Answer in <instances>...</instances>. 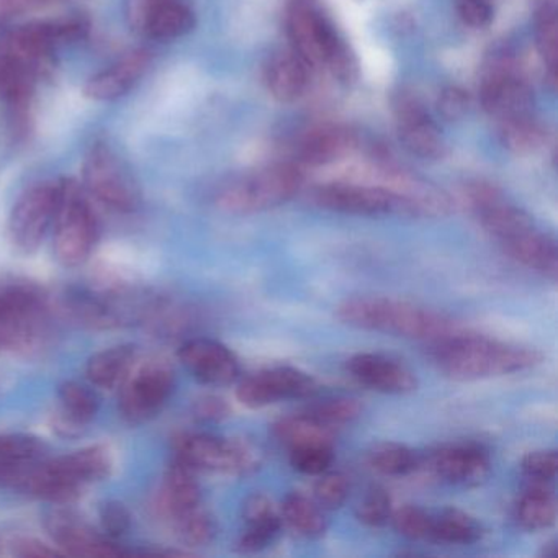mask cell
<instances>
[{
    "label": "cell",
    "instance_id": "obj_1",
    "mask_svg": "<svg viewBox=\"0 0 558 558\" xmlns=\"http://www.w3.org/2000/svg\"><path fill=\"white\" fill-rule=\"evenodd\" d=\"M466 194L483 230L505 254L521 266L557 280V241L550 234L542 231L525 211L509 204L492 185H472Z\"/></svg>",
    "mask_w": 558,
    "mask_h": 558
},
{
    "label": "cell",
    "instance_id": "obj_2",
    "mask_svg": "<svg viewBox=\"0 0 558 558\" xmlns=\"http://www.w3.org/2000/svg\"><path fill=\"white\" fill-rule=\"evenodd\" d=\"M430 357L453 380L473 381L521 374L541 364L537 349L460 329L430 344Z\"/></svg>",
    "mask_w": 558,
    "mask_h": 558
},
{
    "label": "cell",
    "instance_id": "obj_3",
    "mask_svg": "<svg viewBox=\"0 0 558 558\" xmlns=\"http://www.w3.org/2000/svg\"><path fill=\"white\" fill-rule=\"evenodd\" d=\"M336 313L344 325L352 328L429 344L463 329L444 313L390 296H354L344 300Z\"/></svg>",
    "mask_w": 558,
    "mask_h": 558
},
{
    "label": "cell",
    "instance_id": "obj_4",
    "mask_svg": "<svg viewBox=\"0 0 558 558\" xmlns=\"http://www.w3.org/2000/svg\"><path fill=\"white\" fill-rule=\"evenodd\" d=\"M302 185L299 166L277 162L228 182L218 191L217 205L228 214H259L292 201Z\"/></svg>",
    "mask_w": 558,
    "mask_h": 558
},
{
    "label": "cell",
    "instance_id": "obj_5",
    "mask_svg": "<svg viewBox=\"0 0 558 558\" xmlns=\"http://www.w3.org/2000/svg\"><path fill=\"white\" fill-rule=\"evenodd\" d=\"M289 37L292 50L310 66H328L341 80H351L354 63L344 40L310 0L290 5Z\"/></svg>",
    "mask_w": 558,
    "mask_h": 558
},
{
    "label": "cell",
    "instance_id": "obj_6",
    "mask_svg": "<svg viewBox=\"0 0 558 558\" xmlns=\"http://www.w3.org/2000/svg\"><path fill=\"white\" fill-rule=\"evenodd\" d=\"M99 241V221L77 182H60V201L53 221V250L64 267L89 260Z\"/></svg>",
    "mask_w": 558,
    "mask_h": 558
},
{
    "label": "cell",
    "instance_id": "obj_7",
    "mask_svg": "<svg viewBox=\"0 0 558 558\" xmlns=\"http://www.w3.org/2000/svg\"><path fill=\"white\" fill-rule=\"evenodd\" d=\"M48 328L45 296L35 287H0V352L28 351Z\"/></svg>",
    "mask_w": 558,
    "mask_h": 558
},
{
    "label": "cell",
    "instance_id": "obj_8",
    "mask_svg": "<svg viewBox=\"0 0 558 558\" xmlns=\"http://www.w3.org/2000/svg\"><path fill=\"white\" fill-rule=\"evenodd\" d=\"M89 32L84 17H64L58 21L34 22L19 27L5 40L2 50L27 68L35 77L50 66L51 54L58 45L83 40Z\"/></svg>",
    "mask_w": 558,
    "mask_h": 558
},
{
    "label": "cell",
    "instance_id": "obj_9",
    "mask_svg": "<svg viewBox=\"0 0 558 558\" xmlns=\"http://www.w3.org/2000/svg\"><path fill=\"white\" fill-rule=\"evenodd\" d=\"M83 178L87 192L106 207L122 214L140 207L142 194L138 184L119 156L104 143H97L87 153Z\"/></svg>",
    "mask_w": 558,
    "mask_h": 558
},
{
    "label": "cell",
    "instance_id": "obj_10",
    "mask_svg": "<svg viewBox=\"0 0 558 558\" xmlns=\"http://www.w3.org/2000/svg\"><path fill=\"white\" fill-rule=\"evenodd\" d=\"M174 459L195 472L241 475L256 469V453L238 440L210 433H184L175 437Z\"/></svg>",
    "mask_w": 558,
    "mask_h": 558
},
{
    "label": "cell",
    "instance_id": "obj_11",
    "mask_svg": "<svg viewBox=\"0 0 558 558\" xmlns=\"http://www.w3.org/2000/svg\"><path fill=\"white\" fill-rule=\"evenodd\" d=\"M312 201L325 210L351 217L410 215L407 204L388 189L365 182H329L313 189Z\"/></svg>",
    "mask_w": 558,
    "mask_h": 558
},
{
    "label": "cell",
    "instance_id": "obj_12",
    "mask_svg": "<svg viewBox=\"0 0 558 558\" xmlns=\"http://www.w3.org/2000/svg\"><path fill=\"white\" fill-rule=\"evenodd\" d=\"M58 201L60 182H40L19 197L9 220V234L21 253L32 254L41 246L53 228Z\"/></svg>",
    "mask_w": 558,
    "mask_h": 558
},
{
    "label": "cell",
    "instance_id": "obj_13",
    "mask_svg": "<svg viewBox=\"0 0 558 558\" xmlns=\"http://www.w3.org/2000/svg\"><path fill=\"white\" fill-rule=\"evenodd\" d=\"M174 372L165 362L133 368L122 385L120 413L129 423L142 424L161 413L174 391Z\"/></svg>",
    "mask_w": 558,
    "mask_h": 558
},
{
    "label": "cell",
    "instance_id": "obj_14",
    "mask_svg": "<svg viewBox=\"0 0 558 558\" xmlns=\"http://www.w3.org/2000/svg\"><path fill=\"white\" fill-rule=\"evenodd\" d=\"M316 391L312 375L289 365L263 368L238 384L236 397L250 408H264L287 400H305Z\"/></svg>",
    "mask_w": 558,
    "mask_h": 558
},
{
    "label": "cell",
    "instance_id": "obj_15",
    "mask_svg": "<svg viewBox=\"0 0 558 558\" xmlns=\"http://www.w3.org/2000/svg\"><path fill=\"white\" fill-rule=\"evenodd\" d=\"M482 106L499 125L532 117V90L511 63L492 64L480 86Z\"/></svg>",
    "mask_w": 558,
    "mask_h": 558
},
{
    "label": "cell",
    "instance_id": "obj_16",
    "mask_svg": "<svg viewBox=\"0 0 558 558\" xmlns=\"http://www.w3.org/2000/svg\"><path fill=\"white\" fill-rule=\"evenodd\" d=\"M125 17L135 34L158 41L184 37L195 25L194 12L182 0H126Z\"/></svg>",
    "mask_w": 558,
    "mask_h": 558
},
{
    "label": "cell",
    "instance_id": "obj_17",
    "mask_svg": "<svg viewBox=\"0 0 558 558\" xmlns=\"http://www.w3.org/2000/svg\"><path fill=\"white\" fill-rule=\"evenodd\" d=\"M423 465L449 485L476 486L492 473V453L483 444L459 440L430 450Z\"/></svg>",
    "mask_w": 558,
    "mask_h": 558
},
{
    "label": "cell",
    "instance_id": "obj_18",
    "mask_svg": "<svg viewBox=\"0 0 558 558\" xmlns=\"http://www.w3.org/2000/svg\"><path fill=\"white\" fill-rule=\"evenodd\" d=\"M398 135L408 151L423 159H442L447 146L426 107L413 94H400L395 100Z\"/></svg>",
    "mask_w": 558,
    "mask_h": 558
},
{
    "label": "cell",
    "instance_id": "obj_19",
    "mask_svg": "<svg viewBox=\"0 0 558 558\" xmlns=\"http://www.w3.org/2000/svg\"><path fill=\"white\" fill-rule=\"evenodd\" d=\"M189 374L210 387H228L240 380L241 364L228 345L210 338L189 339L179 351Z\"/></svg>",
    "mask_w": 558,
    "mask_h": 558
},
{
    "label": "cell",
    "instance_id": "obj_20",
    "mask_svg": "<svg viewBox=\"0 0 558 558\" xmlns=\"http://www.w3.org/2000/svg\"><path fill=\"white\" fill-rule=\"evenodd\" d=\"M47 529L54 544L74 557H122L129 551L107 535H100L89 524L81 521L73 512L54 511L48 515Z\"/></svg>",
    "mask_w": 558,
    "mask_h": 558
},
{
    "label": "cell",
    "instance_id": "obj_21",
    "mask_svg": "<svg viewBox=\"0 0 558 558\" xmlns=\"http://www.w3.org/2000/svg\"><path fill=\"white\" fill-rule=\"evenodd\" d=\"M354 380L385 395H410L417 388V377L410 367L390 355L361 352L348 361Z\"/></svg>",
    "mask_w": 558,
    "mask_h": 558
},
{
    "label": "cell",
    "instance_id": "obj_22",
    "mask_svg": "<svg viewBox=\"0 0 558 558\" xmlns=\"http://www.w3.org/2000/svg\"><path fill=\"white\" fill-rule=\"evenodd\" d=\"M151 64V54L135 50L90 77L84 86V96L96 102H112L126 96L140 83Z\"/></svg>",
    "mask_w": 558,
    "mask_h": 558
},
{
    "label": "cell",
    "instance_id": "obj_23",
    "mask_svg": "<svg viewBox=\"0 0 558 558\" xmlns=\"http://www.w3.org/2000/svg\"><path fill=\"white\" fill-rule=\"evenodd\" d=\"M198 506H202V489L197 472L181 460L174 459L162 480L159 511L172 522Z\"/></svg>",
    "mask_w": 558,
    "mask_h": 558
},
{
    "label": "cell",
    "instance_id": "obj_24",
    "mask_svg": "<svg viewBox=\"0 0 558 558\" xmlns=\"http://www.w3.org/2000/svg\"><path fill=\"white\" fill-rule=\"evenodd\" d=\"M47 446L31 434H0V485L19 488L35 463L47 459Z\"/></svg>",
    "mask_w": 558,
    "mask_h": 558
},
{
    "label": "cell",
    "instance_id": "obj_25",
    "mask_svg": "<svg viewBox=\"0 0 558 558\" xmlns=\"http://www.w3.org/2000/svg\"><path fill=\"white\" fill-rule=\"evenodd\" d=\"M310 66L293 50L274 54L266 68V84L270 96L282 104L302 99L310 86Z\"/></svg>",
    "mask_w": 558,
    "mask_h": 558
},
{
    "label": "cell",
    "instance_id": "obj_26",
    "mask_svg": "<svg viewBox=\"0 0 558 558\" xmlns=\"http://www.w3.org/2000/svg\"><path fill=\"white\" fill-rule=\"evenodd\" d=\"M355 145L354 133L344 126L326 125L312 130L299 146V161L310 168L341 161Z\"/></svg>",
    "mask_w": 558,
    "mask_h": 558
},
{
    "label": "cell",
    "instance_id": "obj_27",
    "mask_svg": "<svg viewBox=\"0 0 558 558\" xmlns=\"http://www.w3.org/2000/svg\"><path fill=\"white\" fill-rule=\"evenodd\" d=\"M136 359H138V351L132 344L104 349L87 362V380L94 387L104 388V390L120 388L135 368Z\"/></svg>",
    "mask_w": 558,
    "mask_h": 558
},
{
    "label": "cell",
    "instance_id": "obj_28",
    "mask_svg": "<svg viewBox=\"0 0 558 558\" xmlns=\"http://www.w3.org/2000/svg\"><path fill=\"white\" fill-rule=\"evenodd\" d=\"M58 426L68 434L83 429L96 417L99 400L93 388L80 381H66L58 391Z\"/></svg>",
    "mask_w": 558,
    "mask_h": 558
},
{
    "label": "cell",
    "instance_id": "obj_29",
    "mask_svg": "<svg viewBox=\"0 0 558 558\" xmlns=\"http://www.w3.org/2000/svg\"><path fill=\"white\" fill-rule=\"evenodd\" d=\"M515 521L529 532L545 531L557 521V499L548 483H529L514 508Z\"/></svg>",
    "mask_w": 558,
    "mask_h": 558
},
{
    "label": "cell",
    "instance_id": "obj_30",
    "mask_svg": "<svg viewBox=\"0 0 558 558\" xmlns=\"http://www.w3.org/2000/svg\"><path fill=\"white\" fill-rule=\"evenodd\" d=\"M274 436L287 449L313 446V444L336 442V430L326 426L322 421L305 411V413L290 414L274 424Z\"/></svg>",
    "mask_w": 558,
    "mask_h": 558
},
{
    "label": "cell",
    "instance_id": "obj_31",
    "mask_svg": "<svg viewBox=\"0 0 558 558\" xmlns=\"http://www.w3.org/2000/svg\"><path fill=\"white\" fill-rule=\"evenodd\" d=\"M58 462L63 472L81 488L107 478L113 469L112 453L104 446L84 447L76 452L58 457Z\"/></svg>",
    "mask_w": 558,
    "mask_h": 558
},
{
    "label": "cell",
    "instance_id": "obj_32",
    "mask_svg": "<svg viewBox=\"0 0 558 558\" xmlns=\"http://www.w3.org/2000/svg\"><path fill=\"white\" fill-rule=\"evenodd\" d=\"M483 527L469 512L446 508L433 514L430 542L449 545H472L482 538Z\"/></svg>",
    "mask_w": 558,
    "mask_h": 558
},
{
    "label": "cell",
    "instance_id": "obj_33",
    "mask_svg": "<svg viewBox=\"0 0 558 558\" xmlns=\"http://www.w3.org/2000/svg\"><path fill=\"white\" fill-rule=\"evenodd\" d=\"M282 521L292 529L295 534L305 538H319L328 529L323 508L318 502L306 498L302 493H290L283 499L280 508Z\"/></svg>",
    "mask_w": 558,
    "mask_h": 558
},
{
    "label": "cell",
    "instance_id": "obj_34",
    "mask_svg": "<svg viewBox=\"0 0 558 558\" xmlns=\"http://www.w3.org/2000/svg\"><path fill=\"white\" fill-rule=\"evenodd\" d=\"M367 462L384 476H407L423 466V456L400 442L375 444L367 453Z\"/></svg>",
    "mask_w": 558,
    "mask_h": 558
},
{
    "label": "cell",
    "instance_id": "obj_35",
    "mask_svg": "<svg viewBox=\"0 0 558 558\" xmlns=\"http://www.w3.org/2000/svg\"><path fill=\"white\" fill-rule=\"evenodd\" d=\"M534 27L538 53L554 76L558 61V19L554 4H544L538 9Z\"/></svg>",
    "mask_w": 558,
    "mask_h": 558
},
{
    "label": "cell",
    "instance_id": "obj_36",
    "mask_svg": "<svg viewBox=\"0 0 558 558\" xmlns=\"http://www.w3.org/2000/svg\"><path fill=\"white\" fill-rule=\"evenodd\" d=\"M171 525L178 537L192 547H204L214 542L217 535V522L204 506H198L187 514L174 519Z\"/></svg>",
    "mask_w": 558,
    "mask_h": 558
},
{
    "label": "cell",
    "instance_id": "obj_37",
    "mask_svg": "<svg viewBox=\"0 0 558 558\" xmlns=\"http://www.w3.org/2000/svg\"><path fill=\"white\" fill-rule=\"evenodd\" d=\"M306 411L336 430L338 427L348 426L357 421L362 414V407L354 398L336 397L318 401Z\"/></svg>",
    "mask_w": 558,
    "mask_h": 558
},
{
    "label": "cell",
    "instance_id": "obj_38",
    "mask_svg": "<svg viewBox=\"0 0 558 558\" xmlns=\"http://www.w3.org/2000/svg\"><path fill=\"white\" fill-rule=\"evenodd\" d=\"M398 534L411 541H430L433 531V512L420 506L404 505L393 511L390 519Z\"/></svg>",
    "mask_w": 558,
    "mask_h": 558
},
{
    "label": "cell",
    "instance_id": "obj_39",
    "mask_svg": "<svg viewBox=\"0 0 558 558\" xmlns=\"http://www.w3.org/2000/svg\"><path fill=\"white\" fill-rule=\"evenodd\" d=\"M335 462L332 444H313L290 450V463L303 475H323Z\"/></svg>",
    "mask_w": 558,
    "mask_h": 558
},
{
    "label": "cell",
    "instance_id": "obj_40",
    "mask_svg": "<svg viewBox=\"0 0 558 558\" xmlns=\"http://www.w3.org/2000/svg\"><path fill=\"white\" fill-rule=\"evenodd\" d=\"M499 129H501L505 145L518 153L532 151L544 140V132H542L541 125L535 122L534 117L501 123Z\"/></svg>",
    "mask_w": 558,
    "mask_h": 558
},
{
    "label": "cell",
    "instance_id": "obj_41",
    "mask_svg": "<svg viewBox=\"0 0 558 558\" xmlns=\"http://www.w3.org/2000/svg\"><path fill=\"white\" fill-rule=\"evenodd\" d=\"M359 521L368 527H384L390 522L393 508H391V498L387 489L381 486H372L365 493L362 501L359 502L357 511Z\"/></svg>",
    "mask_w": 558,
    "mask_h": 558
},
{
    "label": "cell",
    "instance_id": "obj_42",
    "mask_svg": "<svg viewBox=\"0 0 558 558\" xmlns=\"http://www.w3.org/2000/svg\"><path fill=\"white\" fill-rule=\"evenodd\" d=\"M349 492H351V483L344 473L325 472L316 482L315 499L319 508L335 511L348 501Z\"/></svg>",
    "mask_w": 558,
    "mask_h": 558
},
{
    "label": "cell",
    "instance_id": "obj_43",
    "mask_svg": "<svg viewBox=\"0 0 558 558\" xmlns=\"http://www.w3.org/2000/svg\"><path fill=\"white\" fill-rule=\"evenodd\" d=\"M282 515L267 521L246 524L243 534L238 538V548L244 554H256L272 545L282 532Z\"/></svg>",
    "mask_w": 558,
    "mask_h": 558
},
{
    "label": "cell",
    "instance_id": "obj_44",
    "mask_svg": "<svg viewBox=\"0 0 558 558\" xmlns=\"http://www.w3.org/2000/svg\"><path fill=\"white\" fill-rule=\"evenodd\" d=\"M557 452L534 450L521 460V472L529 483H550L557 476Z\"/></svg>",
    "mask_w": 558,
    "mask_h": 558
},
{
    "label": "cell",
    "instance_id": "obj_45",
    "mask_svg": "<svg viewBox=\"0 0 558 558\" xmlns=\"http://www.w3.org/2000/svg\"><path fill=\"white\" fill-rule=\"evenodd\" d=\"M99 518L104 534L112 541L122 537L132 527V514L120 501L104 502L100 506Z\"/></svg>",
    "mask_w": 558,
    "mask_h": 558
},
{
    "label": "cell",
    "instance_id": "obj_46",
    "mask_svg": "<svg viewBox=\"0 0 558 558\" xmlns=\"http://www.w3.org/2000/svg\"><path fill=\"white\" fill-rule=\"evenodd\" d=\"M457 12L463 24L472 28H486L495 17L489 0H457Z\"/></svg>",
    "mask_w": 558,
    "mask_h": 558
},
{
    "label": "cell",
    "instance_id": "obj_47",
    "mask_svg": "<svg viewBox=\"0 0 558 558\" xmlns=\"http://www.w3.org/2000/svg\"><path fill=\"white\" fill-rule=\"evenodd\" d=\"M469 96H466L465 90L460 89V87H447V89H444L442 94H440L439 100H437L439 112L442 113V117H446L447 120L462 119L466 110H469Z\"/></svg>",
    "mask_w": 558,
    "mask_h": 558
},
{
    "label": "cell",
    "instance_id": "obj_48",
    "mask_svg": "<svg viewBox=\"0 0 558 558\" xmlns=\"http://www.w3.org/2000/svg\"><path fill=\"white\" fill-rule=\"evenodd\" d=\"M194 413L201 421L217 423V421L225 420L230 414V407L223 398L207 395L195 403Z\"/></svg>",
    "mask_w": 558,
    "mask_h": 558
},
{
    "label": "cell",
    "instance_id": "obj_49",
    "mask_svg": "<svg viewBox=\"0 0 558 558\" xmlns=\"http://www.w3.org/2000/svg\"><path fill=\"white\" fill-rule=\"evenodd\" d=\"M48 0H0V27L32 9L44 5Z\"/></svg>",
    "mask_w": 558,
    "mask_h": 558
},
{
    "label": "cell",
    "instance_id": "obj_50",
    "mask_svg": "<svg viewBox=\"0 0 558 558\" xmlns=\"http://www.w3.org/2000/svg\"><path fill=\"white\" fill-rule=\"evenodd\" d=\"M12 554L17 557H54L58 551L35 538H17L12 542Z\"/></svg>",
    "mask_w": 558,
    "mask_h": 558
},
{
    "label": "cell",
    "instance_id": "obj_51",
    "mask_svg": "<svg viewBox=\"0 0 558 558\" xmlns=\"http://www.w3.org/2000/svg\"><path fill=\"white\" fill-rule=\"evenodd\" d=\"M555 554H557V545H555V542L545 545L544 550H542V555L547 558L555 557Z\"/></svg>",
    "mask_w": 558,
    "mask_h": 558
},
{
    "label": "cell",
    "instance_id": "obj_52",
    "mask_svg": "<svg viewBox=\"0 0 558 558\" xmlns=\"http://www.w3.org/2000/svg\"><path fill=\"white\" fill-rule=\"evenodd\" d=\"M0 551H2V542H0Z\"/></svg>",
    "mask_w": 558,
    "mask_h": 558
}]
</instances>
